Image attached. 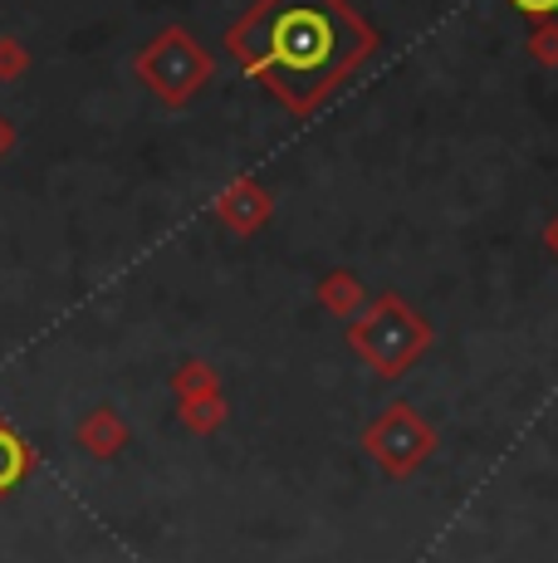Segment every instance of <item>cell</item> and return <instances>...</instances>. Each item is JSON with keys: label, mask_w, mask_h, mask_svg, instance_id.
Returning a JSON list of instances; mask_svg holds the SVG:
<instances>
[{"label": "cell", "mask_w": 558, "mask_h": 563, "mask_svg": "<svg viewBox=\"0 0 558 563\" xmlns=\"http://www.w3.org/2000/svg\"><path fill=\"white\" fill-rule=\"evenodd\" d=\"M137 74H143V84L163 103H187L191 93L211 79V54L201 49L181 25H171L137 54Z\"/></svg>", "instance_id": "2"}, {"label": "cell", "mask_w": 558, "mask_h": 563, "mask_svg": "<svg viewBox=\"0 0 558 563\" xmlns=\"http://www.w3.org/2000/svg\"><path fill=\"white\" fill-rule=\"evenodd\" d=\"M549 245H558V225H549Z\"/></svg>", "instance_id": "7"}, {"label": "cell", "mask_w": 558, "mask_h": 563, "mask_svg": "<svg viewBox=\"0 0 558 563\" xmlns=\"http://www.w3.org/2000/svg\"><path fill=\"white\" fill-rule=\"evenodd\" d=\"M514 10H524V15H534V20H549L558 15V0H510Z\"/></svg>", "instance_id": "5"}, {"label": "cell", "mask_w": 558, "mask_h": 563, "mask_svg": "<svg viewBox=\"0 0 558 563\" xmlns=\"http://www.w3.org/2000/svg\"><path fill=\"white\" fill-rule=\"evenodd\" d=\"M225 49L304 118L378 49V30L348 0H255L225 30Z\"/></svg>", "instance_id": "1"}, {"label": "cell", "mask_w": 558, "mask_h": 563, "mask_svg": "<svg viewBox=\"0 0 558 563\" xmlns=\"http://www.w3.org/2000/svg\"><path fill=\"white\" fill-rule=\"evenodd\" d=\"M15 69H20V49L15 45H0V79H10Z\"/></svg>", "instance_id": "6"}, {"label": "cell", "mask_w": 558, "mask_h": 563, "mask_svg": "<svg viewBox=\"0 0 558 563\" xmlns=\"http://www.w3.org/2000/svg\"><path fill=\"white\" fill-rule=\"evenodd\" d=\"M20 475V451L10 437H0V485H10Z\"/></svg>", "instance_id": "4"}, {"label": "cell", "mask_w": 558, "mask_h": 563, "mask_svg": "<svg viewBox=\"0 0 558 563\" xmlns=\"http://www.w3.org/2000/svg\"><path fill=\"white\" fill-rule=\"evenodd\" d=\"M534 54H539V59H549V64H558V25H539V30H534Z\"/></svg>", "instance_id": "3"}]
</instances>
